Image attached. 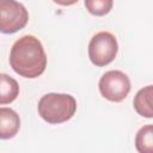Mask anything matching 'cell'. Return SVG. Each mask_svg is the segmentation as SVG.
Returning <instances> with one entry per match:
<instances>
[{
    "label": "cell",
    "mask_w": 153,
    "mask_h": 153,
    "mask_svg": "<svg viewBox=\"0 0 153 153\" xmlns=\"http://www.w3.org/2000/svg\"><path fill=\"white\" fill-rule=\"evenodd\" d=\"M10 65L23 78L35 79L42 75L47 67V55L41 41L32 35L17 39L11 48Z\"/></svg>",
    "instance_id": "obj_1"
},
{
    "label": "cell",
    "mask_w": 153,
    "mask_h": 153,
    "mask_svg": "<svg viewBox=\"0 0 153 153\" xmlns=\"http://www.w3.org/2000/svg\"><path fill=\"white\" fill-rule=\"evenodd\" d=\"M38 115L49 124H60L71 120L76 111V100L66 93H47L37 105Z\"/></svg>",
    "instance_id": "obj_2"
},
{
    "label": "cell",
    "mask_w": 153,
    "mask_h": 153,
    "mask_svg": "<svg viewBox=\"0 0 153 153\" xmlns=\"http://www.w3.org/2000/svg\"><path fill=\"white\" fill-rule=\"evenodd\" d=\"M118 51L116 37L109 31L97 32L88 43V57L97 67H104L112 62Z\"/></svg>",
    "instance_id": "obj_3"
},
{
    "label": "cell",
    "mask_w": 153,
    "mask_h": 153,
    "mask_svg": "<svg viewBox=\"0 0 153 153\" xmlns=\"http://www.w3.org/2000/svg\"><path fill=\"white\" fill-rule=\"evenodd\" d=\"M29 20L25 6L17 0H0V32L11 35L22 30Z\"/></svg>",
    "instance_id": "obj_4"
},
{
    "label": "cell",
    "mask_w": 153,
    "mask_h": 153,
    "mask_svg": "<svg viewBox=\"0 0 153 153\" xmlns=\"http://www.w3.org/2000/svg\"><path fill=\"white\" fill-rule=\"evenodd\" d=\"M100 94L110 102H122L130 92V80L122 71H108L98 82Z\"/></svg>",
    "instance_id": "obj_5"
},
{
    "label": "cell",
    "mask_w": 153,
    "mask_h": 153,
    "mask_svg": "<svg viewBox=\"0 0 153 153\" xmlns=\"http://www.w3.org/2000/svg\"><path fill=\"white\" fill-rule=\"evenodd\" d=\"M19 129V115L11 108H0V139H12L18 134Z\"/></svg>",
    "instance_id": "obj_6"
},
{
    "label": "cell",
    "mask_w": 153,
    "mask_h": 153,
    "mask_svg": "<svg viewBox=\"0 0 153 153\" xmlns=\"http://www.w3.org/2000/svg\"><path fill=\"white\" fill-rule=\"evenodd\" d=\"M152 96H153V87L152 85H148L143 88H141L133 102L135 111L146 118L153 117V109H152Z\"/></svg>",
    "instance_id": "obj_7"
},
{
    "label": "cell",
    "mask_w": 153,
    "mask_h": 153,
    "mask_svg": "<svg viewBox=\"0 0 153 153\" xmlns=\"http://www.w3.org/2000/svg\"><path fill=\"white\" fill-rule=\"evenodd\" d=\"M19 96V85L8 74L0 73V105L10 104Z\"/></svg>",
    "instance_id": "obj_8"
},
{
    "label": "cell",
    "mask_w": 153,
    "mask_h": 153,
    "mask_svg": "<svg viewBox=\"0 0 153 153\" xmlns=\"http://www.w3.org/2000/svg\"><path fill=\"white\" fill-rule=\"evenodd\" d=\"M135 147L140 153L153 152V127L152 124L143 126L139 129L135 136Z\"/></svg>",
    "instance_id": "obj_9"
},
{
    "label": "cell",
    "mask_w": 153,
    "mask_h": 153,
    "mask_svg": "<svg viewBox=\"0 0 153 153\" xmlns=\"http://www.w3.org/2000/svg\"><path fill=\"white\" fill-rule=\"evenodd\" d=\"M84 5L91 14L102 17L111 11L114 0H84Z\"/></svg>",
    "instance_id": "obj_10"
},
{
    "label": "cell",
    "mask_w": 153,
    "mask_h": 153,
    "mask_svg": "<svg viewBox=\"0 0 153 153\" xmlns=\"http://www.w3.org/2000/svg\"><path fill=\"white\" fill-rule=\"evenodd\" d=\"M53 1L57 5H61V6H71V5L76 4L79 0H53Z\"/></svg>",
    "instance_id": "obj_11"
}]
</instances>
